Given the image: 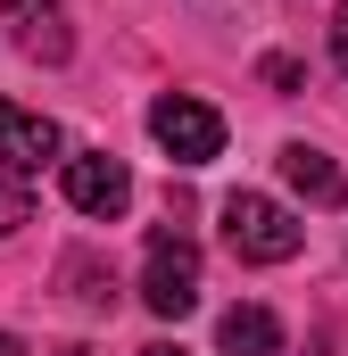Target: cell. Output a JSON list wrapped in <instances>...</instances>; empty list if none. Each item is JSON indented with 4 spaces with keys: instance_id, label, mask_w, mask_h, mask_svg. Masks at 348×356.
I'll return each instance as SVG.
<instances>
[{
    "instance_id": "cell-10",
    "label": "cell",
    "mask_w": 348,
    "mask_h": 356,
    "mask_svg": "<svg viewBox=\"0 0 348 356\" xmlns=\"http://www.w3.org/2000/svg\"><path fill=\"white\" fill-rule=\"evenodd\" d=\"M265 83H274V91H299V83H307V67H299V58H265Z\"/></svg>"
},
{
    "instance_id": "cell-7",
    "label": "cell",
    "mask_w": 348,
    "mask_h": 356,
    "mask_svg": "<svg viewBox=\"0 0 348 356\" xmlns=\"http://www.w3.org/2000/svg\"><path fill=\"white\" fill-rule=\"evenodd\" d=\"M216 340H224V356H282V323H274V307H224Z\"/></svg>"
},
{
    "instance_id": "cell-2",
    "label": "cell",
    "mask_w": 348,
    "mask_h": 356,
    "mask_svg": "<svg viewBox=\"0 0 348 356\" xmlns=\"http://www.w3.org/2000/svg\"><path fill=\"white\" fill-rule=\"evenodd\" d=\"M150 133H158V149H166L174 166L224 158V116H216L207 99H191V91H158V99H150Z\"/></svg>"
},
{
    "instance_id": "cell-3",
    "label": "cell",
    "mask_w": 348,
    "mask_h": 356,
    "mask_svg": "<svg viewBox=\"0 0 348 356\" xmlns=\"http://www.w3.org/2000/svg\"><path fill=\"white\" fill-rule=\"evenodd\" d=\"M58 182H67V207L91 216V224H116V216L133 207V175H125V158H108V149H67V158H58Z\"/></svg>"
},
{
    "instance_id": "cell-11",
    "label": "cell",
    "mask_w": 348,
    "mask_h": 356,
    "mask_svg": "<svg viewBox=\"0 0 348 356\" xmlns=\"http://www.w3.org/2000/svg\"><path fill=\"white\" fill-rule=\"evenodd\" d=\"M332 67H340V75H348V8H340V17H332Z\"/></svg>"
},
{
    "instance_id": "cell-4",
    "label": "cell",
    "mask_w": 348,
    "mask_h": 356,
    "mask_svg": "<svg viewBox=\"0 0 348 356\" xmlns=\"http://www.w3.org/2000/svg\"><path fill=\"white\" fill-rule=\"evenodd\" d=\"M141 307H150V315H166V323H182V315L199 307V249H191L182 232H150V266H141Z\"/></svg>"
},
{
    "instance_id": "cell-12",
    "label": "cell",
    "mask_w": 348,
    "mask_h": 356,
    "mask_svg": "<svg viewBox=\"0 0 348 356\" xmlns=\"http://www.w3.org/2000/svg\"><path fill=\"white\" fill-rule=\"evenodd\" d=\"M8 8H17V17H33V8H42V17H50V0H8Z\"/></svg>"
},
{
    "instance_id": "cell-14",
    "label": "cell",
    "mask_w": 348,
    "mask_h": 356,
    "mask_svg": "<svg viewBox=\"0 0 348 356\" xmlns=\"http://www.w3.org/2000/svg\"><path fill=\"white\" fill-rule=\"evenodd\" d=\"M141 356H182V348H141Z\"/></svg>"
},
{
    "instance_id": "cell-6",
    "label": "cell",
    "mask_w": 348,
    "mask_h": 356,
    "mask_svg": "<svg viewBox=\"0 0 348 356\" xmlns=\"http://www.w3.org/2000/svg\"><path fill=\"white\" fill-rule=\"evenodd\" d=\"M282 182H290L307 207H340V199H348V175L324 158V149H307V141H290V149H282Z\"/></svg>"
},
{
    "instance_id": "cell-13",
    "label": "cell",
    "mask_w": 348,
    "mask_h": 356,
    "mask_svg": "<svg viewBox=\"0 0 348 356\" xmlns=\"http://www.w3.org/2000/svg\"><path fill=\"white\" fill-rule=\"evenodd\" d=\"M0 356H25V340H17V332H0Z\"/></svg>"
},
{
    "instance_id": "cell-9",
    "label": "cell",
    "mask_w": 348,
    "mask_h": 356,
    "mask_svg": "<svg viewBox=\"0 0 348 356\" xmlns=\"http://www.w3.org/2000/svg\"><path fill=\"white\" fill-rule=\"evenodd\" d=\"M17 224H33V199L17 175H0V232H17Z\"/></svg>"
},
{
    "instance_id": "cell-1",
    "label": "cell",
    "mask_w": 348,
    "mask_h": 356,
    "mask_svg": "<svg viewBox=\"0 0 348 356\" xmlns=\"http://www.w3.org/2000/svg\"><path fill=\"white\" fill-rule=\"evenodd\" d=\"M224 249H232L241 266H290V257L307 249V224H299L282 199H265V191H232V199H224Z\"/></svg>"
},
{
    "instance_id": "cell-8",
    "label": "cell",
    "mask_w": 348,
    "mask_h": 356,
    "mask_svg": "<svg viewBox=\"0 0 348 356\" xmlns=\"http://www.w3.org/2000/svg\"><path fill=\"white\" fill-rule=\"evenodd\" d=\"M25 58H67V33H58V17H25Z\"/></svg>"
},
{
    "instance_id": "cell-5",
    "label": "cell",
    "mask_w": 348,
    "mask_h": 356,
    "mask_svg": "<svg viewBox=\"0 0 348 356\" xmlns=\"http://www.w3.org/2000/svg\"><path fill=\"white\" fill-rule=\"evenodd\" d=\"M50 158H67V141H58V124L42 116V108H25V99H0V175H42Z\"/></svg>"
}]
</instances>
